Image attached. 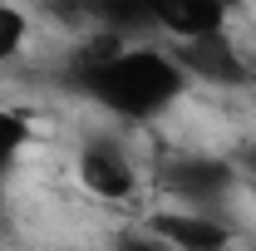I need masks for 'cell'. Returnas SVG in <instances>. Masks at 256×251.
<instances>
[{"label":"cell","mask_w":256,"mask_h":251,"mask_svg":"<svg viewBox=\"0 0 256 251\" xmlns=\"http://www.w3.org/2000/svg\"><path fill=\"white\" fill-rule=\"evenodd\" d=\"M54 84L69 94L89 98L98 108H108L114 118L128 124H148L168 114V104H178L188 89V69L148 44H128L108 30H94V40H84L69 60L60 64Z\"/></svg>","instance_id":"obj_1"},{"label":"cell","mask_w":256,"mask_h":251,"mask_svg":"<svg viewBox=\"0 0 256 251\" xmlns=\"http://www.w3.org/2000/svg\"><path fill=\"white\" fill-rule=\"evenodd\" d=\"M236 178L242 172H236L232 158H207V153H182L158 168V188L168 197H178L182 207H202V212H217L232 197Z\"/></svg>","instance_id":"obj_2"},{"label":"cell","mask_w":256,"mask_h":251,"mask_svg":"<svg viewBox=\"0 0 256 251\" xmlns=\"http://www.w3.org/2000/svg\"><path fill=\"white\" fill-rule=\"evenodd\" d=\"M168 54L188 69V79H207V84H217V89H252V64L242 60L236 40H232L226 30H207V34H192V40H172Z\"/></svg>","instance_id":"obj_3"},{"label":"cell","mask_w":256,"mask_h":251,"mask_svg":"<svg viewBox=\"0 0 256 251\" xmlns=\"http://www.w3.org/2000/svg\"><path fill=\"white\" fill-rule=\"evenodd\" d=\"M79 182L94 192V197H104V202H128L138 192V172H133L128 153H118V143L89 138L79 148Z\"/></svg>","instance_id":"obj_4"},{"label":"cell","mask_w":256,"mask_h":251,"mask_svg":"<svg viewBox=\"0 0 256 251\" xmlns=\"http://www.w3.org/2000/svg\"><path fill=\"white\" fill-rule=\"evenodd\" d=\"M148 226H153L172 251H226L232 246V226H226L217 212H202V207L158 212V217H148Z\"/></svg>","instance_id":"obj_5"},{"label":"cell","mask_w":256,"mask_h":251,"mask_svg":"<svg viewBox=\"0 0 256 251\" xmlns=\"http://www.w3.org/2000/svg\"><path fill=\"white\" fill-rule=\"evenodd\" d=\"M148 10H153V30H168L172 40L226 30V15H232V5L222 0H148Z\"/></svg>","instance_id":"obj_6"},{"label":"cell","mask_w":256,"mask_h":251,"mask_svg":"<svg viewBox=\"0 0 256 251\" xmlns=\"http://www.w3.org/2000/svg\"><path fill=\"white\" fill-rule=\"evenodd\" d=\"M25 143H30V118L15 114V108H0V188H5V178H10Z\"/></svg>","instance_id":"obj_7"},{"label":"cell","mask_w":256,"mask_h":251,"mask_svg":"<svg viewBox=\"0 0 256 251\" xmlns=\"http://www.w3.org/2000/svg\"><path fill=\"white\" fill-rule=\"evenodd\" d=\"M25 40H30V15H25L20 5H5V0H0V64L20 60Z\"/></svg>","instance_id":"obj_8"},{"label":"cell","mask_w":256,"mask_h":251,"mask_svg":"<svg viewBox=\"0 0 256 251\" xmlns=\"http://www.w3.org/2000/svg\"><path fill=\"white\" fill-rule=\"evenodd\" d=\"M114 251H172V246L148 226V232H118L114 236Z\"/></svg>","instance_id":"obj_9"},{"label":"cell","mask_w":256,"mask_h":251,"mask_svg":"<svg viewBox=\"0 0 256 251\" xmlns=\"http://www.w3.org/2000/svg\"><path fill=\"white\" fill-rule=\"evenodd\" d=\"M232 162H236V172H246V178H256V138H252V143H242V153L232 158Z\"/></svg>","instance_id":"obj_10"},{"label":"cell","mask_w":256,"mask_h":251,"mask_svg":"<svg viewBox=\"0 0 256 251\" xmlns=\"http://www.w3.org/2000/svg\"><path fill=\"white\" fill-rule=\"evenodd\" d=\"M222 5H232V10H236V0H222Z\"/></svg>","instance_id":"obj_11"}]
</instances>
